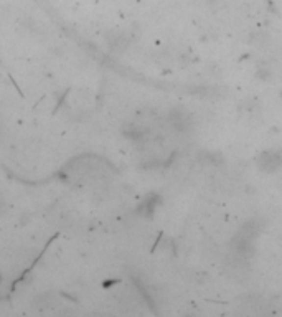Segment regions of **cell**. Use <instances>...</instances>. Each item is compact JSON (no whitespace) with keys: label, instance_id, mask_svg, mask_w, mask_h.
<instances>
[{"label":"cell","instance_id":"1","mask_svg":"<svg viewBox=\"0 0 282 317\" xmlns=\"http://www.w3.org/2000/svg\"><path fill=\"white\" fill-rule=\"evenodd\" d=\"M181 114H183V111H175L174 114H172V119H170V121L174 122V126H175L177 129L183 131V129H186V128L190 126V121H188L190 117H188V116L183 117Z\"/></svg>","mask_w":282,"mask_h":317}]
</instances>
